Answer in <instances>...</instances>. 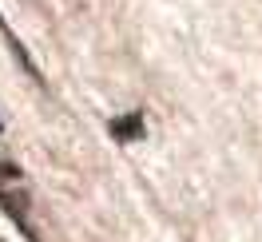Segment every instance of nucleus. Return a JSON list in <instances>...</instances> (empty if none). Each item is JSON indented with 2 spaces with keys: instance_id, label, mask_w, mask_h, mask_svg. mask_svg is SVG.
I'll return each instance as SVG.
<instances>
[{
  "instance_id": "f03ea898",
  "label": "nucleus",
  "mask_w": 262,
  "mask_h": 242,
  "mask_svg": "<svg viewBox=\"0 0 262 242\" xmlns=\"http://www.w3.org/2000/svg\"><path fill=\"white\" fill-rule=\"evenodd\" d=\"M139 131H143V115H139V112H131L127 119L112 123V135H115V139H135Z\"/></svg>"
},
{
  "instance_id": "f257e3e1",
  "label": "nucleus",
  "mask_w": 262,
  "mask_h": 242,
  "mask_svg": "<svg viewBox=\"0 0 262 242\" xmlns=\"http://www.w3.org/2000/svg\"><path fill=\"white\" fill-rule=\"evenodd\" d=\"M0 36H4V44H8V48H12V56H16V64L24 68V72H28V76H32L36 83L44 80V76H40V68L32 64V56H28V48H24V44H20L16 36H12V28H8V24H4V20H0Z\"/></svg>"
}]
</instances>
